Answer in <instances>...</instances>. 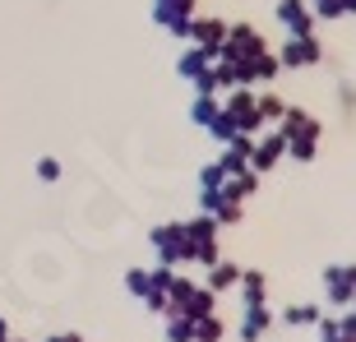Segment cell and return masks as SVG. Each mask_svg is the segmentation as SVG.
I'll list each match as a JSON object with an SVG mask.
<instances>
[{
  "mask_svg": "<svg viewBox=\"0 0 356 342\" xmlns=\"http://www.w3.org/2000/svg\"><path fill=\"white\" fill-rule=\"evenodd\" d=\"M277 19L291 28V38H305V33L315 28V14H310L305 0H282V5H277Z\"/></svg>",
  "mask_w": 356,
  "mask_h": 342,
  "instance_id": "obj_1",
  "label": "cell"
},
{
  "mask_svg": "<svg viewBox=\"0 0 356 342\" xmlns=\"http://www.w3.org/2000/svg\"><path fill=\"white\" fill-rule=\"evenodd\" d=\"M227 42H232V47H227V56H232V60H250V56H259V51H264L259 33H254V28H245V24H241V28H232V38H227Z\"/></svg>",
  "mask_w": 356,
  "mask_h": 342,
  "instance_id": "obj_2",
  "label": "cell"
},
{
  "mask_svg": "<svg viewBox=\"0 0 356 342\" xmlns=\"http://www.w3.org/2000/svg\"><path fill=\"white\" fill-rule=\"evenodd\" d=\"M319 60V47H315V38L305 33V38H291L287 47H282V65H315Z\"/></svg>",
  "mask_w": 356,
  "mask_h": 342,
  "instance_id": "obj_3",
  "label": "cell"
},
{
  "mask_svg": "<svg viewBox=\"0 0 356 342\" xmlns=\"http://www.w3.org/2000/svg\"><path fill=\"white\" fill-rule=\"evenodd\" d=\"M250 153H254V158H250V162H254V171H268L277 158H282V153H287V139H282V134H268V139H259Z\"/></svg>",
  "mask_w": 356,
  "mask_h": 342,
  "instance_id": "obj_4",
  "label": "cell"
},
{
  "mask_svg": "<svg viewBox=\"0 0 356 342\" xmlns=\"http://www.w3.org/2000/svg\"><path fill=\"white\" fill-rule=\"evenodd\" d=\"M329 291H333V301H352L356 296V268H333L329 273Z\"/></svg>",
  "mask_w": 356,
  "mask_h": 342,
  "instance_id": "obj_5",
  "label": "cell"
},
{
  "mask_svg": "<svg viewBox=\"0 0 356 342\" xmlns=\"http://www.w3.org/2000/svg\"><path fill=\"white\" fill-rule=\"evenodd\" d=\"M282 111H287V106L277 102V97H259V102H254V116H259V125H264V120H282Z\"/></svg>",
  "mask_w": 356,
  "mask_h": 342,
  "instance_id": "obj_6",
  "label": "cell"
},
{
  "mask_svg": "<svg viewBox=\"0 0 356 342\" xmlns=\"http://www.w3.org/2000/svg\"><path fill=\"white\" fill-rule=\"evenodd\" d=\"M343 10H347V0H315V10H310V14H319V19H338Z\"/></svg>",
  "mask_w": 356,
  "mask_h": 342,
  "instance_id": "obj_7",
  "label": "cell"
},
{
  "mask_svg": "<svg viewBox=\"0 0 356 342\" xmlns=\"http://www.w3.org/2000/svg\"><path fill=\"white\" fill-rule=\"evenodd\" d=\"M287 319H291V324H315L319 310H315V305H296V310H287Z\"/></svg>",
  "mask_w": 356,
  "mask_h": 342,
  "instance_id": "obj_8",
  "label": "cell"
},
{
  "mask_svg": "<svg viewBox=\"0 0 356 342\" xmlns=\"http://www.w3.org/2000/svg\"><path fill=\"white\" fill-rule=\"evenodd\" d=\"M236 268H218V273H213V287H227V282H236Z\"/></svg>",
  "mask_w": 356,
  "mask_h": 342,
  "instance_id": "obj_9",
  "label": "cell"
},
{
  "mask_svg": "<svg viewBox=\"0 0 356 342\" xmlns=\"http://www.w3.org/2000/svg\"><path fill=\"white\" fill-rule=\"evenodd\" d=\"M338 333H343V338H352V342H356V315H347V319H343V329H338Z\"/></svg>",
  "mask_w": 356,
  "mask_h": 342,
  "instance_id": "obj_10",
  "label": "cell"
}]
</instances>
